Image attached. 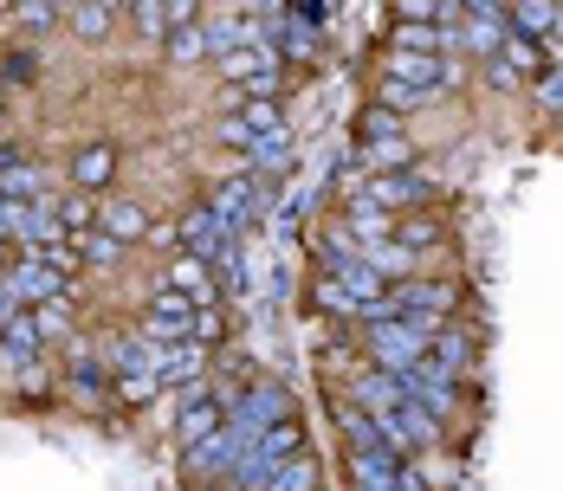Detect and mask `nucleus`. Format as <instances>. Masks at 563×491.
Returning a JSON list of instances; mask_svg holds the SVG:
<instances>
[{
    "mask_svg": "<svg viewBox=\"0 0 563 491\" xmlns=\"http://www.w3.org/2000/svg\"><path fill=\"white\" fill-rule=\"evenodd\" d=\"M175 239H181V253H188V259H201V266H221L227 253H233V246H227L233 233H227V220L214 214L208 201L181 214V233H175Z\"/></svg>",
    "mask_w": 563,
    "mask_h": 491,
    "instance_id": "f257e3e1",
    "label": "nucleus"
},
{
    "mask_svg": "<svg viewBox=\"0 0 563 491\" xmlns=\"http://www.w3.org/2000/svg\"><path fill=\"white\" fill-rule=\"evenodd\" d=\"M7 284H13V298H20L26 311H40V304H53V298H71V278L58 272V266H46L40 253L20 259V266L7 272Z\"/></svg>",
    "mask_w": 563,
    "mask_h": 491,
    "instance_id": "f03ea898",
    "label": "nucleus"
},
{
    "mask_svg": "<svg viewBox=\"0 0 563 491\" xmlns=\"http://www.w3.org/2000/svg\"><path fill=\"white\" fill-rule=\"evenodd\" d=\"M291 414V401H285V388H273V382H260V388H246L233 408H227V427H240V434H266L273 421H285Z\"/></svg>",
    "mask_w": 563,
    "mask_h": 491,
    "instance_id": "7ed1b4c3",
    "label": "nucleus"
},
{
    "mask_svg": "<svg viewBox=\"0 0 563 491\" xmlns=\"http://www.w3.org/2000/svg\"><path fill=\"white\" fill-rule=\"evenodd\" d=\"M428 194H434V181H428V175H369V181H363V194H356V208L389 214V208H421Z\"/></svg>",
    "mask_w": 563,
    "mask_h": 491,
    "instance_id": "20e7f679",
    "label": "nucleus"
},
{
    "mask_svg": "<svg viewBox=\"0 0 563 491\" xmlns=\"http://www.w3.org/2000/svg\"><path fill=\"white\" fill-rule=\"evenodd\" d=\"M376 421H383V434L395 439V453H401V446H408V453H428V446L441 439V421H434L421 401H395L389 414H376Z\"/></svg>",
    "mask_w": 563,
    "mask_h": 491,
    "instance_id": "39448f33",
    "label": "nucleus"
},
{
    "mask_svg": "<svg viewBox=\"0 0 563 491\" xmlns=\"http://www.w3.org/2000/svg\"><path fill=\"white\" fill-rule=\"evenodd\" d=\"M260 201H266V194H260V175H227L221 188L208 194V208L227 220V233H246L253 214H260Z\"/></svg>",
    "mask_w": 563,
    "mask_h": 491,
    "instance_id": "423d86ee",
    "label": "nucleus"
},
{
    "mask_svg": "<svg viewBox=\"0 0 563 491\" xmlns=\"http://www.w3.org/2000/svg\"><path fill=\"white\" fill-rule=\"evenodd\" d=\"M175 434H181L188 453H195V446H208L214 434H227V408L214 401V394H188V401H181V414H175Z\"/></svg>",
    "mask_w": 563,
    "mask_h": 491,
    "instance_id": "0eeeda50",
    "label": "nucleus"
},
{
    "mask_svg": "<svg viewBox=\"0 0 563 491\" xmlns=\"http://www.w3.org/2000/svg\"><path fill=\"white\" fill-rule=\"evenodd\" d=\"M273 33H279L285 58H318V46H324V26L305 20V7H273Z\"/></svg>",
    "mask_w": 563,
    "mask_h": 491,
    "instance_id": "6e6552de",
    "label": "nucleus"
},
{
    "mask_svg": "<svg viewBox=\"0 0 563 491\" xmlns=\"http://www.w3.org/2000/svg\"><path fill=\"white\" fill-rule=\"evenodd\" d=\"M324 278L343 291V304H350V311H363V304H376V298H389V291H395L369 259H350V266H338V272H324Z\"/></svg>",
    "mask_w": 563,
    "mask_h": 491,
    "instance_id": "1a4fd4ad",
    "label": "nucleus"
},
{
    "mask_svg": "<svg viewBox=\"0 0 563 491\" xmlns=\"http://www.w3.org/2000/svg\"><path fill=\"white\" fill-rule=\"evenodd\" d=\"M338 427H343V446H350V453H395V439L383 434V421H376L369 408L338 401Z\"/></svg>",
    "mask_w": 563,
    "mask_h": 491,
    "instance_id": "9d476101",
    "label": "nucleus"
},
{
    "mask_svg": "<svg viewBox=\"0 0 563 491\" xmlns=\"http://www.w3.org/2000/svg\"><path fill=\"white\" fill-rule=\"evenodd\" d=\"M65 175H71V188H78V194H98V188H111V175H117V149H111V143H85V149L71 156Z\"/></svg>",
    "mask_w": 563,
    "mask_h": 491,
    "instance_id": "9b49d317",
    "label": "nucleus"
},
{
    "mask_svg": "<svg viewBox=\"0 0 563 491\" xmlns=\"http://www.w3.org/2000/svg\"><path fill=\"white\" fill-rule=\"evenodd\" d=\"M401 453H350V479H356V491H395V479H401Z\"/></svg>",
    "mask_w": 563,
    "mask_h": 491,
    "instance_id": "f8f14e48",
    "label": "nucleus"
},
{
    "mask_svg": "<svg viewBox=\"0 0 563 491\" xmlns=\"http://www.w3.org/2000/svg\"><path fill=\"white\" fill-rule=\"evenodd\" d=\"M253 453H260V459H266V466L279 472L285 459H298V453H305V421H298V414H285V421H273V427L260 434V446H253Z\"/></svg>",
    "mask_w": 563,
    "mask_h": 491,
    "instance_id": "ddd939ff",
    "label": "nucleus"
},
{
    "mask_svg": "<svg viewBox=\"0 0 563 491\" xmlns=\"http://www.w3.org/2000/svg\"><path fill=\"white\" fill-rule=\"evenodd\" d=\"M0 349H7L13 362H26V356H40V349H46V330H40V317H33L26 304L7 317V330H0Z\"/></svg>",
    "mask_w": 563,
    "mask_h": 491,
    "instance_id": "4468645a",
    "label": "nucleus"
},
{
    "mask_svg": "<svg viewBox=\"0 0 563 491\" xmlns=\"http://www.w3.org/2000/svg\"><path fill=\"white\" fill-rule=\"evenodd\" d=\"M499 58H506L511 78H544V71H551V65H544V46H538V40H525V33H511V26H506V46H499Z\"/></svg>",
    "mask_w": 563,
    "mask_h": 491,
    "instance_id": "2eb2a0df",
    "label": "nucleus"
},
{
    "mask_svg": "<svg viewBox=\"0 0 563 491\" xmlns=\"http://www.w3.org/2000/svg\"><path fill=\"white\" fill-rule=\"evenodd\" d=\"M98 226H104V233H111L117 246H136V239H143V233H150V214H143V208H136V201H111V208H104V214H98Z\"/></svg>",
    "mask_w": 563,
    "mask_h": 491,
    "instance_id": "dca6fc26",
    "label": "nucleus"
},
{
    "mask_svg": "<svg viewBox=\"0 0 563 491\" xmlns=\"http://www.w3.org/2000/svg\"><path fill=\"white\" fill-rule=\"evenodd\" d=\"M511 33H525V40H544V33H558V0H518L506 13Z\"/></svg>",
    "mask_w": 563,
    "mask_h": 491,
    "instance_id": "f3484780",
    "label": "nucleus"
},
{
    "mask_svg": "<svg viewBox=\"0 0 563 491\" xmlns=\"http://www.w3.org/2000/svg\"><path fill=\"white\" fill-rule=\"evenodd\" d=\"M169 291L195 298V304H214V298H221V284H214V266H201V259H181V266L169 272Z\"/></svg>",
    "mask_w": 563,
    "mask_h": 491,
    "instance_id": "a211bd4d",
    "label": "nucleus"
},
{
    "mask_svg": "<svg viewBox=\"0 0 563 491\" xmlns=\"http://www.w3.org/2000/svg\"><path fill=\"white\" fill-rule=\"evenodd\" d=\"M65 20H71V33H78V40H104V33H111V20H117V7H111V0H78V7H65Z\"/></svg>",
    "mask_w": 563,
    "mask_h": 491,
    "instance_id": "6ab92c4d",
    "label": "nucleus"
},
{
    "mask_svg": "<svg viewBox=\"0 0 563 491\" xmlns=\"http://www.w3.org/2000/svg\"><path fill=\"white\" fill-rule=\"evenodd\" d=\"M428 356H434L441 369H453V376H466V369H473V336H466L460 324H448L441 336H434V349H428Z\"/></svg>",
    "mask_w": 563,
    "mask_h": 491,
    "instance_id": "aec40b11",
    "label": "nucleus"
},
{
    "mask_svg": "<svg viewBox=\"0 0 563 491\" xmlns=\"http://www.w3.org/2000/svg\"><path fill=\"white\" fill-rule=\"evenodd\" d=\"M65 382H78V401H91V408H98V401H111V369H104L98 356H78Z\"/></svg>",
    "mask_w": 563,
    "mask_h": 491,
    "instance_id": "412c9836",
    "label": "nucleus"
},
{
    "mask_svg": "<svg viewBox=\"0 0 563 491\" xmlns=\"http://www.w3.org/2000/svg\"><path fill=\"white\" fill-rule=\"evenodd\" d=\"M401 130H408V116L389 110V104H369L363 116H356V136H363V143H395Z\"/></svg>",
    "mask_w": 563,
    "mask_h": 491,
    "instance_id": "4be33fe9",
    "label": "nucleus"
},
{
    "mask_svg": "<svg viewBox=\"0 0 563 491\" xmlns=\"http://www.w3.org/2000/svg\"><path fill=\"white\" fill-rule=\"evenodd\" d=\"M363 259L389 278V284H408V278H415V253H408V246H389V239H383V246H363Z\"/></svg>",
    "mask_w": 563,
    "mask_h": 491,
    "instance_id": "5701e85b",
    "label": "nucleus"
},
{
    "mask_svg": "<svg viewBox=\"0 0 563 491\" xmlns=\"http://www.w3.org/2000/svg\"><path fill=\"white\" fill-rule=\"evenodd\" d=\"M363 168H369V175H401V168H415L408 136H395V143H369V149H363Z\"/></svg>",
    "mask_w": 563,
    "mask_h": 491,
    "instance_id": "b1692460",
    "label": "nucleus"
},
{
    "mask_svg": "<svg viewBox=\"0 0 563 491\" xmlns=\"http://www.w3.org/2000/svg\"><path fill=\"white\" fill-rule=\"evenodd\" d=\"M33 220H40V201H7L0 194V239H33Z\"/></svg>",
    "mask_w": 563,
    "mask_h": 491,
    "instance_id": "393cba45",
    "label": "nucleus"
},
{
    "mask_svg": "<svg viewBox=\"0 0 563 491\" xmlns=\"http://www.w3.org/2000/svg\"><path fill=\"white\" fill-rule=\"evenodd\" d=\"M441 46H448V33L441 26H395V53H421V58H441Z\"/></svg>",
    "mask_w": 563,
    "mask_h": 491,
    "instance_id": "a878e982",
    "label": "nucleus"
},
{
    "mask_svg": "<svg viewBox=\"0 0 563 491\" xmlns=\"http://www.w3.org/2000/svg\"><path fill=\"white\" fill-rule=\"evenodd\" d=\"M240 123H246V136H253V143H285L279 104H246V110H240Z\"/></svg>",
    "mask_w": 563,
    "mask_h": 491,
    "instance_id": "bb28decb",
    "label": "nucleus"
},
{
    "mask_svg": "<svg viewBox=\"0 0 563 491\" xmlns=\"http://www.w3.org/2000/svg\"><path fill=\"white\" fill-rule=\"evenodd\" d=\"M266 491H318V459H311V453L285 459L279 472H273V486H266Z\"/></svg>",
    "mask_w": 563,
    "mask_h": 491,
    "instance_id": "cd10ccee",
    "label": "nucleus"
},
{
    "mask_svg": "<svg viewBox=\"0 0 563 491\" xmlns=\"http://www.w3.org/2000/svg\"><path fill=\"white\" fill-rule=\"evenodd\" d=\"M58 226L85 239V233L98 226V208H91V194H65V201H58Z\"/></svg>",
    "mask_w": 563,
    "mask_h": 491,
    "instance_id": "c85d7f7f",
    "label": "nucleus"
},
{
    "mask_svg": "<svg viewBox=\"0 0 563 491\" xmlns=\"http://www.w3.org/2000/svg\"><path fill=\"white\" fill-rule=\"evenodd\" d=\"M0 194H7V201H40V168L13 163L7 175H0Z\"/></svg>",
    "mask_w": 563,
    "mask_h": 491,
    "instance_id": "c756f323",
    "label": "nucleus"
},
{
    "mask_svg": "<svg viewBox=\"0 0 563 491\" xmlns=\"http://www.w3.org/2000/svg\"><path fill=\"white\" fill-rule=\"evenodd\" d=\"M13 13H20V26H26V33H53L58 20H65V7H58V0H20Z\"/></svg>",
    "mask_w": 563,
    "mask_h": 491,
    "instance_id": "7c9ffc66",
    "label": "nucleus"
},
{
    "mask_svg": "<svg viewBox=\"0 0 563 491\" xmlns=\"http://www.w3.org/2000/svg\"><path fill=\"white\" fill-rule=\"evenodd\" d=\"M395 246H408V253H415V246H441V220H395Z\"/></svg>",
    "mask_w": 563,
    "mask_h": 491,
    "instance_id": "2f4dec72",
    "label": "nucleus"
},
{
    "mask_svg": "<svg viewBox=\"0 0 563 491\" xmlns=\"http://www.w3.org/2000/svg\"><path fill=\"white\" fill-rule=\"evenodd\" d=\"M78 253H85L91 266H117V259H123V246H117V239L104 233V226H91V233L78 239Z\"/></svg>",
    "mask_w": 563,
    "mask_h": 491,
    "instance_id": "473e14b6",
    "label": "nucleus"
},
{
    "mask_svg": "<svg viewBox=\"0 0 563 491\" xmlns=\"http://www.w3.org/2000/svg\"><path fill=\"white\" fill-rule=\"evenodd\" d=\"M246 175H279L285 163H291V149H285V143H253V149H246Z\"/></svg>",
    "mask_w": 563,
    "mask_h": 491,
    "instance_id": "72a5a7b5",
    "label": "nucleus"
},
{
    "mask_svg": "<svg viewBox=\"0 0 563 491\" xmlns=\"http://www.w3.org/2000/svg\"><path fill=\"white\" fill-rule=\"evenodd\" d=\"M130 20H136L143 33H169V40H175V20H169V7H163V0H136V7H130Z\"/></svg>",
    "mask_w": 563,
    "mask_h": 491,
    "instance_id": "f704fd0d",
    "label": "nucleus"
},
{
    "mask_svg": "<svg viewBox=\"0 0 563 491\" xmlns=\"http://www.w3.org/2000/svg\"><path fill=\"white\" fill-rule=\"evenodd\" d=\"M221 336H227V311L221 304H201V311H195V343L208 349V343H221Z\"/></svg>",
    "mask_w": 563,
    "mask_h": 491,
    "instance_id": "c9c22d12",
    "label": "nucleus"
},
{
    "mask_svg": "<svg viewBox=\"0 0 563 491\" xmlns=\"http://www.w3.org/2000/svg\"><path fill=\"white\" fill-rule=\"evenodd\" d=\"M201 53H214L201 26H181V33H175V40H169V58H181V65H188V58H201Z\"/></svg>",
    "mask_w": 563,
    "mask_h": 491,
    "instance_id": "e433bc0d",
    "label": "nucleus"
},
{
    "mask_svg": "<svg viewBox=\"0 0 563 491\" xmlns=\"http://www.w3.org/2000/svg\"><path fill=\"white\" fill-rule=\"evenodd\" d=\"M117 382H123V401H150V394L163 388V376H156V369H130V376H117Z\"/></svg>",
    "mask_w": 563,
    "mask_h": 491,
    "instance_id": "4c0bfd02",
    "label": "nucleus"
},
{
    "mask_svg": "<svg viewBox=\"0 0 563 491\" xmlns=\"http://www.w3.org/2000/svg\"><path fill=\"white\" fill-rule=\"evenodd\" d=\"M33 317H40V330H46V336H58V330H71V298H53V304H40Z\"/></svg>",
    "mask_w": 563,
    "mask_h": 491,
    "instance_id": "58836bf2",
    "label": "nucleus"
},
{
    "mask_svg": "<svg viewBox=\"0 0 563 491\" xmlns=\"http://www.w3.org/2000/svg\"><path fill=\"white\" fill-rule=\"evenodd\" d=\"M538 104L551 110V116H563V71H544L538 78Z\"/></svg>",
    "mask_w": 563,
    "mask_h": 491,
    "instance_id": "ea45409f",
    "label": "nucleus"
},
{
    "mask_svg": "<svg viewBox=\"0 0 563 491\" xmlns=\"http://www.w3.org/2000/svg\"><path fill=\"white\" fill-rule=\"evenodd\" d=\"M7 78H13V85H33V78H40V58H33V53H13V58H7Z\"/></svg>",
    "mask_w": 563,
    "mask_h": 491,
    "instance_id": "a19ab883",
    "label": "nucleus"
},
{
    "mask_svg": "<svg viewBox=\"0 0 563 491\" xmlns=\"http://www.w3.org/2000/svg\"><path fill=\"white\" fill-rule=\"evenodd\" d=\"M13 311H20V298H13V284L0 278V330H7V317H13Z\"/></svg>",
    "mask_w": 563,
    "mask_h": 491,
    "instance_id": "79ce46f5",
    "label": "nucleus"
},
{
    "mask_svg": "<svg viewBox=\"0 0 563 491\" xmlns=\"http://www.w3.org/2000/svg\"><path fill=\"white\" fill-rule=\"evenodd\" d=\"M7 259H13V246H7V239H0V278L13 272V266H7Z\"/></svg>",
    "mask_w": 563,
    "mask_h": 491,
    "instance_id": "37998d69",
    "label": "nucleus"
},
{
    "mask_svg": "<svg viewBox=\"0 0 563 491\" xmlns=\"http://www.w3.org/2000/svg\"><path fill=\"white\" fill-rule=\"evenodd\" d=\"M551 40H558V46H563V7H558V33H551Z\"/></svg>",
    "mask_w": 563,
    "mask_h": 491,
    "instance_id": "c03bdc74",
    "label": "nucleus"
},
{
    "mask_svg": "<svg viewBox=\"0 0 563 491\" xmlns=\"http://www.w3.org/2000/svg\"><path fill=\"white\" fill-rule=\"evenodd\" d=\"M0 149H7V110H0Z\"/></svg>",
    "mask_w": 563,
    "mask_h": 491,
    "instance_id": "a18cd8bd",
    "label": "nucleus"
},
{
    "mask_svg": "<svg viewBox=\"0 0 563 491\" xmlns=\"http://www.w3.org/2000/svg\"><path fill=\"white\" fill-rule=\"evenodd\" d=\"M7 13H13V7H0V20H7Z\"/></svg>",
    "mask_w": 563,
    "mask_h": 491,
    "instance_id": "49530a36",
    "label": "nucleus"
},
{
    "mask_svg": "<svg viewBox=\"0 0 563 491\" xmlns=\"http://www.w3.org/2000/svg\"><path fill=\"white\" fill-rule=\"evenodd\" d=\"M0 78H7V71H0Z\"/></svg>",
    "mask_w": 563,
    "mask_h": 491,
    "instance_id": "de8ad7c7",
    "label": "nucleus"
}]
</instances>
